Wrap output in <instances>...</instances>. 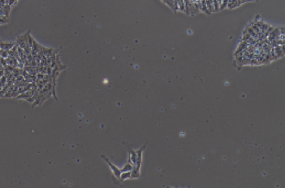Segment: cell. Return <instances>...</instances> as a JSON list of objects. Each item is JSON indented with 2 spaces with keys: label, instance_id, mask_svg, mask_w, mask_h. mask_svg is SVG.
Masks as SVG:
<instances>
[{
  "label": "cell",
  "instance_id": "cell-1",
  "mask_svg": "<svg viewBox=\"0 0 285 188\" xmlns=\"http://www.w3.org/2000/svg\"><path fill=\"white\" fill-rule=\"evenodd\" d=\"M101 158L103 159L104 161H105L108 165L109 166L110 168V169H111V171H112V173L114 175V176L118 179L119 180V178H120V174H121V171L120 170V169L118 168L116 166L114 165L113 163H111V161L109 160L108 158L106 157V156L105 155H101Z\"/></svg>",
  "mask_w": 285,
  "mask_h": 188
},
{
  "label": "cell",
  "instance_id": "cell-2",
  "mask_svg": "<svg viewBox=\"0 0 285 188\" xmlns=\"http://www.w3.org/2000/svg\"><path fill=\"white\" fill-rule=\"evenodd\" d=\"M126 148L127 151L128 152V163L131 164L133 166H136V159H137V155H136V151L133 150L131 148V146L126 144Z\"/></svg>",
  "mask_w": 285,
  "mask_h": 188
},
{
  "label": "cell",
  "instance_id": "cell-3",
  "mask_svg": "<svg viewBox=\"0 0 285 188\" xmlns=\"http://www.w3.org/2000/svg\"><path fill=\"white\" fill-rule=\"evenodd\" d=\"M148 143H146L144 144L141 148H140L138 150H136V155H137V159H136V167L140 168L141 167L142 160H143V153L144 150L146 149Z\"/></svg>",
  "mask_w": 285,
  "mask_h": 188
},
{
  "label": "cell",
  "instance_id": "cell-4",
  "mask_svg": "<svg viewBox=\"0 0 285 188\" xmlns=\"http://www.w3.org/2000/svg\"><path fill=\"white\" fill-rule=\"evenodd\" d=\"M28 35L27 34H26L24 35L18 37V44L21 49H25L26 48L28 43Z\"/></svg>",
  "mask_w": 285,
  "mask_h": 188
},
{
  "label": "cell",
  "instance_id": "cell-5",
  "mask_svg": "<svg viewBox=\"0 0 285 188\" xmlns=\"http://www.w3.org/2000/svg\"><path fill=\"white\" fill-rule=\"evenodd\" d=\"M15 45V43H0V49L5 51H10L12 49Z\"/></svg>",
  "mask_w": 285,
  "mask_h": 188
},
{
  "label": "cell",
  "instance_id": "cell-6",
  "mask_svg": "<svg viewBox=\"0 0 285 188\" xmlns=\"http://www.w3.org/2000/svg\"><path fill=\"white\" fill-rule=\"evenodd\" d=\"M140 169L134 166L133 170L131 171V177L130 179H136L140 177Z\"/></svg>",
  "mask_w": 285,
  "mask_h": 188
},
{
  "label": "cell",
  "instance_id": "cell-7",
  "mask_svg": "<svg viewBox=\"0 0 285 188\" xmlns=\"http://www.w3.org/2000/svg\"><path fill=\"white\" fill-rule=\"evenodd\" d=\"M131 177V171H126V172H122L120 176L119 180L121 181H124L126 179H130Z\"/></svg>",
  "mask_w": 285,
  "mask_h": 188
},
{
  "label": "cell",
  "instance_id": "cell-8",
  "mask_svg": "<svg viewBox=\"0 0 285 188\" xmlns=\"http://www.w3.org/2000/svg\"><path fill=\"white\" fill-rule=\"evenodd\" d=\"M133 166L129 163H127L124 165L123 168L120 169L121 173L122 172H126V171H131L133 169Z\"/></svg>",
  "mask_w": 285,
  "mask_h": 188
}]
</instances>
